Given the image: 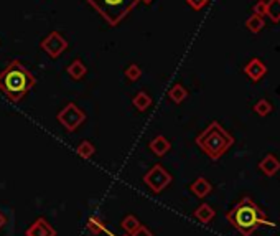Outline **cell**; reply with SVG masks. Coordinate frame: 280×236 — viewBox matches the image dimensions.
I'll return each instance as SVG.
<instances>
[{
  "instance_id": "obj_21",
  "label": "cell",
  "mask_w": 280,
  "mask_h": 236,
  "mask_svg": "<svg viewBox=\"0 0 280 236\" xmlns=\"http://www.w3.org/2000/svg\"><path fill=\"white\" fill-rule=\"evenodd\" d=\"M138 225H140V222L137 220V216H134V215H127L126 218L122 220V228H124V231H126L127 234H132L134 233L137 228H138Z\"/></svg>"
},
{
  "instance_id": "obj_17",
  "label": "cell",
  "mask_w": 280,
  "mask_h": 236,
  "mask_svg": "<svg viewBox=\"0 0 280 236\" xmlns=\"http://www.w3.org/2000/svg\"><path fill=\"white\" fill-rule=\"evenodd\" d=\"M76 152H77V155L81 157V159L89 160L91 157L96 154V147H94V144L91 142V140H81V142L77 144V147H76Z\"/></svg>"
},
{
  "instance_id": "obj_12",
  "label": "cell",
  "mask_w": 280,
  "mask_h": 236,
  "mask_svg": "<svg viewBox=\"0 0 280 236\" xmlns=\"http://www.w3.org/2000/svg\"><path fill=\"white\" fill-rule=\"evenodd\" d=\"M149 149L157 157H163L165 154L170 152V149H172V144H170V140L165 136H157V137H153L150 140Z\"/></svg>"
},
{
  "instance_id": "obj_20",
  "label": "cell",
  "mask_w": 280,
  "mask_h": 236,
  "mask_svg": "<svg viewBox=\"0 0 280 236\" xmlns=\"http://www.w3.org/2000/svg\"><path fill=\"white\" fill-rule=\"evenodd\" d=\"M267 17L274 22H280V0H269L267 2Z\"/></svg>"
},
{
  "instance_id": "obj_6",
  "label": "cell",
  "mask_w": 280,
  "mask_h": 236,
  "mask_svg": "<svg viewBox=\"0 0 280 236\" xmlns=\"http://www.w3.org/2000/svg\"><path fill=\"white\" fill-rule=\"evenodd\" d=\"M172 180L173 178L170 175V172L160 164L153 165V167L144 175V184L149 187L153 193L163 192L170 184H172Z\"/></svg>"
},
{
  "instance_id": "obj_27",
  "label": "cell",
  "mask_w": 280,
  "mask_h": 236,
  "mask_svg": "<svg viewBox=\"0 0 280 236\" xmlns=\"http://www.w3.org/2000/svg\"><path fill=\"white\" fill-rule=\"evenodd\" d=\"M5 225H7V216L2 213V211H0V230H2Z\"/></svg>"
},
{
  "instance_id": "obj_15",
  "label": "cell",
  "mask_w": 280,
  "mask_h": 236,
  "mask_svg": "<svg viewBox=\"0 0 280 236\" xmlns=\"http://www.w3.org/2000/svg\"><path fill=\"white\" fill-rule=\"evenodd\" d=\"M86 73H88V68L81 60H73L71 65L68 66V75L71 76L74 81L83 80V78L86 76Z\"/></svg>"
},
{
  "instance_id": "obj_4",
  "label": "cell",
  "mask_w": 280,
  "mask_h": 236,
  "mask_svg": "<svg viewBox=\"0 0 280 236\" xmlns=\"http://www.w3.org/2000/svg\"><path fill=\"white\" fill-rule=\"evenodd\" d=\"M109 25L115 27L135 9L140 0H86Z\"/></svg>"
},
{
  "instance_id": "obj_3",
  "label": "cell",
  "mask_w": 280,
  "mask_h": 236,
  "mask_svg": "<svg viewBox=\"0 0 280 236\" xmlns=\"http://www.w3.org/2000/svg\"><path fill=\"white\" fill-rule=\"evenodd\" d=\"M194 142L211 160H219L234 144V137L219 122L213 121L194 139Z\"/></svg>"
},
{
  "instance_id": "obj_7",
  "label": "cell",
  "mask_w": 280,
  "mask_h": 236,
  "mask_svg": "<svg viewBox=\"0 0 280 236\" xmlns=\"http://www.w3.org/2000/svg\"><path fill=\"white\" fill-rule=\"evenodd\" d=\"M68 48V40L59 33V31H51L48 37L42 40V50L48 55L50 58H59Z\"/></svg>"
},
{
  "instance_id": "obj_18",
  "label": "cell",
  "mask_w": 280,
  "mask_h": 236,
  "mask_svg": "<svg viewBox=\"0 0 280 236\" xmlns=\"http://www.w3.org/2000/svg\"><path fill=\"white\" fill-rule=\"evenodd\" d=\"M86 226H88V231L91 234H94V236H97V234L106 231V223H104V220L101 218V216H91L88 220V225Z\"/></svg>"
},
{
  "instance_id": "obj_26",
  "label": "cell",
  "mask_w": 280,
  "mask_h": 236,
  "mask_svg": "<svg viewBox=\"0 0 280 236\" xmlns=\"http://www.w3.org/2000/svg\"><path fill=\"white\" fill-rule=\"evenodd\" d=\"M130 236H153V234H152V231H150L147 226L138 225V228H137V230H135L134 233H132Z\"/></svg>"
},
{
  "instance_id": "obj_14",
  "label": "cell",
  "mask_w": 280,
  "mask_h": 236,
  "mask_svg": "<svg viewBox=\"0 0 280 236\" xmlns=\"http://www.w3.org/2000/svg\"><path fill=\"white\" fill-rule=\"evenodd\" d=\"M152 103H153L152 98L145 91H138L135 96L132 98V104H134V107L137 109V111H140V113H145L147 109L152 106Z\"/></svg>"
},
{
  "instance_id": "obj_11",
  "label": "cell",
  "mask_w": 280,
  "mask_h": 236,
  "mask_svg": "<svg viewBox=\"0 0 280 236\" xmlns=\"http://www.w3.org/2000/svg\"><path fill=\"white\" fill-rule=\"evenodd\" d=\"M190 190L194 196H198V198H205L213 190V185L209 184V180H206L205 177H198L194 182L190 185Z\"/></svg>"
},
{
  "instance_id": "obj_9",
  "label": "cell",
  "mask_w": 280,
  "mask_h": 236,
  "mask_svg": "<svg viewBox=\"0 0 280 236\" xmlns=\"http://www.w3.org/2000/svg\"><path fill=\"white\" fill-rule=\"evenodd\" d=\"M244 73L251 78L252 81H259L267 73V66L264 65V61L259 58H252L251 61L244 66Z\"/></svg>"
},
{
  "instance_id": "obj_10",
  "label": "cell",
  "mask_w": 280,
  "mask_h": 236,
  "mask_svg": "<svg viewBox=\"0 0 280 236\" xmlns=\"http://www.w3.org/2000/svg\"><path fill=\"white\" fill-rule=\"evenodd\" d=\"M259 169L264 175L267 177H274L277 172L280 170V160L277 159V157L274 154H267L264 159L261 160L259 164Z\"/></svg>"
},
{
  "instance_id": "obj_22",
  "label": "cell",
  "mask_w": 280,
  "mask_h": 236,
  "mask_svg": "<svg viewBox=\"0 0 280 236\" xmlns=\"http://www.w3.org/2000/svg\"><path fill=\"white\" fill-rule=\"evenodd\" d=\"M254 113L259 114L262 117H266L272 113V104L269 103L267 99H259L257 103L254 104Z\"/></svg>"
},
{
  "instance_id": "obj_1",
  "label": "cell",
  "mask_w": 280,
  "mask_h": 236,
  "mask_svg": "<svg viewBox=\"0 0 280 236\" xmlns=\"http://www.w3.org/2000/svg\"><path fill=\"white\" fill-rule=\"evenodd\" d=\"M228 222L231 223L232 228L243 234V236H252V233L257 230L259 226H269L274 228V222L266 216V213L259 208V205H255L251 196H244L241 198L232 210H229L226 213Z\"/></svg>"
},
{
  "instance_id": "obj_13",
  "label": "cell",
  "mask_w": 280,
  "mask_h": 236,
  "mask_svg": "<svg viewBox=\"0 0 280 236\" xmlns=\"http://www.w3.org/2000/svg\"><path fill=\"white\" fill-rule=\"evenodd\" d=\"M193 216L196 218L199 223L208 225V223H211L213 220H214L216 211L213 210V207H209L208 203H203V205H199L196 210L193 211Z\"/></svg>"
},
{
  "instance_id": "obj_5",
  "label": "cell",
  "mask_w": 280,
  "mask_h": 236,
  "mask_svg": "<svg viewBox=\"0 0 280 236\" xmlns=\"http://www.w3.org/2000/svg\"><path fill=\"white\" fill-rule=\"evenodd\" d=\"M58 122L63 125V128L68 131V132H74L79 125L86 121V113L83 111V109L74 104V103H68L61 111L58 113L56 116Z\"/></svg>"
},
{
  "instance_id": "obj_23",
  "label": "cell",
  "mask_w": 280,
  "mask_h": 236,
  "mask_svg": "<svg viewBox=\"0 0 280 236\" xmlns=\"http://www.w3.org/2000/svg\"><path fill=\"white\" fill-rule=\"evenodd\" d=\"M124 75H126V78H127L129 81H134L135 83V81L140 80V76H142V68L134 63V65H129L127 66L126 73H124Z\"/></svg>"
},
{
  "instance_id": "obj_29",
  "label": "cell",
  "mask_w": 280,
  "mask_h": 236,
  "mask_svg": "<svg viewBox=\"0 0 280 236\" xmlns=\"http://www.w3.org/2000/svg\"><path fill=\"white\" fill-rule=\"evenodd\" d=\"M122 236H130V234H127V233H126V234H122Z\"/></svg>"
},
{
  "instance_id": "obj_19",
  "label": "cell",
  "mask_w": 280,
  "mask_h": 236,
  "mask_svg": "<svg viewBox=\"0 0 280 236\" xmlns=\"http://www.w3.org/2000/svg\"><path fill=\"white\" fill-rule=\"evenodd\" d=\"M246 27L252 31V33H259V31L266 27V22H264L262 17H259V15H251L247 20H246Z\"/></svg>"
},
{
  "instance_id": "obj_28",
  "label": "cell",
  "mask_w": 280,
  "mask_h": 236,
  "mask_svg": "<svg viewBox=\"0 0 280 236\" xmlns=\"http://www.w3.org/2000/svg\"><path fill=\"white\" fill-rule=\"evenodd\" d=\"M140 2H144V4L149 5V4H152V2H153V0H140Z\"/></svg>"
},
{
  "instance_id": "obj_16",
  "label": "cell",
  "mask_w": 280,
  "mask_h": 236,
  "mask_svg": "<svg viewBox=\"0 0 280 236\" xmlns=\"http://www.w3.org/2000/svg\"><path fill=\"white\" fill-rule=\"evenodd\" d=\"M168 98H170V101H173L175 104H182L183 101L188 98V91H186L185 88H183V84H180V83H176V84H173L172 88H170V91H168Z\"/></svg>"
},
{
  "instance_id": "obj_8",
  "label": "cell",
  "mask_w": 280,
  "mask_h": 236,
  "mask_svg": "<svg viewBox=\"0 0 280 236\" xmlns=\"http://www.w3.org/2000/svg\"><path fill=\"white\" fill-rule=\"evenodd\" d=\"M25 236H56V230L50 225L48 220L36 218L35 222L27 228Z\"/></svg>"
},
{
  "instance_id": "obj_24",
  "label": "cell",
  "mask_w": 280,
  "mask_h": 236,
  "mask_svg": "<svg viewBox=\"0 0 280 236\" xmlns=\"http://www.w3.org/2000/svg\"><path fill=\"white\" fill-rule=\"evenodd\" d=\"M254 13L259 15V17H267V2L266 0H259L257 4L254 5Z\"/></svg>"
},
{
  "instance_id": "obj_25",
  "label": "cell",
  "mask_w": 280,
  "mask_h": 236,
  "mask_svg": "<svg viewBox=\"0 0 280 236\" xmlns=\"http://www.w3.org/2000/svg\"><path fill=\"white\" fill-rule=\"evenodd\" d=\"M186 4H188L193 10H201L209 4V0H186Z\"/></svg>"
},
{
  "instance_id": "obj_2",
  "label": "cell",
  "mask_w": 280,
  "mask_h": 236,
  "mask_svg": "<svg viewBox=\"0 0 280 236\" xmlns=\"http://www.w3.org/2000/svg\"><path fill=\"white\" fill-rule=\"evenodd\" d=\"M35 84L36 78L18 60H12L0 73V91L12 103H18L27 93L33 89Z\"/></svg>"
}]
</instances>
